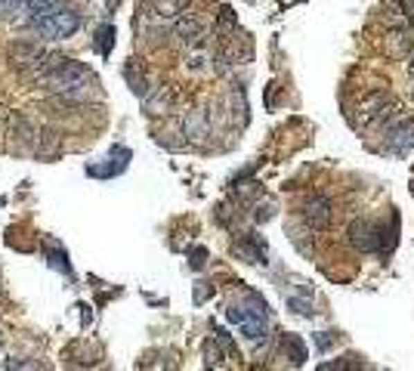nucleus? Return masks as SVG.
<instances>
[{
  "instance_id": "nucleus-1",
  "label": "nucleus",
  "mask_w": 414,
  "mask_h": 371,
  "mask_svg": "<svg viewBox=\"0 0 414 371\" xmlns=\"http://www.w3.org/2000/svg\"><path fill=\"white\" fill-rule=\"evenodd\" d=\"M87 78H90V71H87L81 62H71V59H65V62H59L53 71L41 75V84H44V90H50V93L78 96L81 87L87 84Z\"/></svg>"
},
{
  "instance_id": "nucleus-2",
  "label": "nucleus",
  "mask_w": 414,
  "mask_h": 371,
  "mask_svg": "<svg viewBox=\"0 0 414 371\" xmlns=\"http://www.w3.org/2000/svg\"><path fill=\"white\" fill-rule=\"evenodd\" d=\"M37 31L46 37V41H65V37H71L78 28H81V16H78L75 10H53L46 12L44 19H37Z\"/></svg>"
},
{
  "instance_id": "nucleus-3",
  "label": "nucleus",
  "mask_w": 414,
  "mask_h": 371,
  "mask_svg": "<svg viewBox=\"0 0 414 371\" xmlns=\"http://www.w3.org/2000/svg\"><path fill=\"white\" fill-rule=\"evenodd\" d=\"M226 319L232 325H238V331H242L248 341L260 343L269 337V325H266V313H260V309H248V307H229L226 309Z\"/></svg>"
},
{
  "instance_id": "nucleus-4",
  "label": "nucleus",
  "mask_w": 414,
  "mask_h": 371,
  "mask_svg": "<svg viewBox=\"0 0 414 371\" xmlns=\"http://www.w3.org/2000/svg\"><path fill=\"white\" fill-rule=\"evenodd\" d=\"M346 238H350V244L356 251H362V254H371V251L384 248V229H380L374 220H368V217H362V220H352L350 223V232H346Z\"/></svg>"
},
{
  "instance_id": "nucleus-5",
  "label": "nucleus",
  "mask_w": 414,
  "mask_h": 371,
  "mask_svg": "<svg viewBox=\"0 0 414 371\" xmlns=\"http://www.w3.org/2000/svg\"><path fill=\"white\" fill-rule=\"evenodd\" d=\"M331 217H334V208H331V201L325 195H316V198H309V201L303 204V220H306V226L309 229L325 232L331 226Z\"/></svg>"
},
{
  "instance_id": "nucleus-6",
  "label": "nucleus",
  "mask_w": 414,
  "mask_h": 371,
  "mask_svg": "<svg viewBox=\"0 0 414 371\" xmlns=\"http://www.w3.org/2000/svg\"><path fill=\"white\" fill-rule=\"evenodd\" d=\"M46 56L50 53L41 50V46H35V44H16L10 50V59L19 65V69H35V75L44 69V62H46Z\"/></svg>"
},
{
  "instance_id": "nucleus-7",
  "label": "nucleus",
  "mask_w": 414,
  "mask_h": 371,
  "mask_svg": "<svg viewBox=\"0 0 414 371\" xmlns=\"http://www.w3.org/2000/svg\"><path fill=\"white\" fill-rule=\"evenodd\" d=\"M386 145L393 152H411L414 149V121H399L386 130Z\"/></svg>"
},
{
  "instance_id": "nucleus-8",
  "label": "nucleus",
  "mask_w": 414,
  "mask_h": 371,
  "mask_svg": "<svg viewBox=\"0 0 414 371\" xmlns=\"http://www.w3.org/2000/svg\"><path fill=\"white\" fill-rule=\"evenodd\" d=\"M384 105H386V93L384 90H374V93H368V96H362L359 99V105H356V124H371L374 118L380 115Z\"/></svg>"
},
{
  "instance_id": "nucleus-9",
  "label": "nucleus",
  "mask_w": 414,
  "mask_h": 371,
  "mask_svg": "<svg viewBox=\"0 0 414 371\" xmlns=\"http://www.w3.org/2000/svg\"><path fill=\"white\" fill-rule=\"evenodd\" d=\"M173 35L179 37V44L183 46H198L201 44L204 28H201V22H198L195 16H179L177 22H173Z\"/></svg>"
},
{
  "instance_id": "nucleus-10",
  "label": "nucleus",
  "mask_w": 414,
  "mask_h": 371,
  "mask_svg": "<svg viewBox=\"0 0 414 371\" xmlns=\"http://www.w3.org/2000/svg\"><path fill=\"white\" fill-rule=\"evenodd\" d=\"M384 50H386V56H393V59L411 56V35L405 28L386 31V35H384Z\"/></svg>"
},
{
  "instance_id": "nucleus-11",
  "label": "nucleus",
  "mask_w": 414,
  "mask_h": 371,
  "mask_svg": "<svg viewBox=\"0 0 414 371\" xmlns=\"http://www.w3.org/2000/svg\"><path fill=\"white\" fill-rule=\"evenodd\" d=\"M235 254L238 257H244L248 263H266L263 257H266V244L263 242H257V238H248V242H238L235 244Z\"/></svg>"
},
{
  "instance_id": "nucleus-12",
  "label": "nucleus",
  "mask_w": 414,
  "mask_h": 371,
  "mask_svg": "<svg viewBox=\"0 0 414 371\" xmlns=\"http://www.w3.org/2000/svg\"><path fill=\"white\" fill-rule=\"evenodd\" d=\"M282 347H285V353H288V359L294 362V365H303V362H306V343L300 341L297 334H285Z\"/></svg>"
},
{
  "instance_id": "nucleus-13",
  "label": "nucleus",
  "mask_w": 414,
  "mask_h": 371,
  "mask_svg": "<svg viewBox=\"0 0 414 371\" xmlns=\"http://www.w3.org/2000/svg\"><path fill=\"white\" fill-rule=\"evenodd\" d=\"M59 6V0H25V12H28L31 22H37V19H44L46 12H53Z\"/></svg>"
},
{
  "instance_id": "nucleus-14",
  "label": "nucleus",
  "mask_w": 414,
  "mask_h": 371,
  "mask_svg": "<svg viewBox=\"0 0 414 371\" xmlns=\"http://www.w3.org/2000/svg\"><path fill=\"white\" fill-rule=\"evenodd\" d=\"M186 134H189L192 139H201V136H207V121H204V115L192 111V115L186 118Z\"/></svg>"
},
{
  "instance_id": "nucleus-15",
  "label": "nucleus",
  "mask_w": 414,
  "mask_h": 371,
  "mask_svg": "<svg viewBox=\"0 0 414 371\" xmlns=\"http://www.w3.org/2000/svg\"><path fill=\"white\" fill-rule=\"evenodd\" d=\"M111 46H115V28H111V25H102V28H99V35H96V50H99V56H109Z\"/></svg>"
},
{
  "instance_id": "nucleus-16",
  "label": "nucleus",
  "mask_w": 414,
  "mask_h": 371,
  "mask_svg": "<svg viewBox=\"0 0 414 371\" xmlns=\"http://www.w3.org/2000/svg\"><path fill=\"white\" fill-rule=\"evenodd\" d=\"M204 362L210 368H223L226 365V362H223V350H219L217 341H204Z\"/></svg>"
},
{
  "instance_id": "nucleus-17",
  "label": "nucleus",
  "mask_w": 414,
  "mask_h": 371,
  "mask_svg": "<svg viewBox=\"0 0 414 371\" xmlns=\"http://www.w3.org/2000/svg\"><path fill=\"white\" fill-rule=\"evenodd\" d=\"M288 307L294 309V313H300V316H312L309 300H297V297H288Z\"/></svg>"
},
{
  "instance_id": "nucleus-18",
  "label": "nucleus",
  "mask_w": 414,
  "mask_h": 371,
  "mask_svg": "<svg viewBox=\"0 0 414 371\" xmlns=\"http://www.w3.org/2000/svg\"><path fill=\"white\" fill-rule=\"evenodd\" d=\"M192 266H195V269H201L204 266V257H207V251L204 248H192Z\"/></svg>"
},
{
  "instance_id": "nucleus-19",
  "label": "nucleus",
  "mask_w": 414,
  "mask_h": 371,
  "mask_svg": "<svg viewBox=\"0 0 414 371\" xmlns=\"http://www.w3.org/2000/svg\"><path fill=\"white\" fill-rule=\"evenodd\" d=\"M316 343H318V350H328L331 343H334V337L328 334V331H318V334H316Z\"/></svg>"
},
{
  "instance_id": "nucleus-20",
  "label": "nucleus",
  "mask_w": 414,
  "mask_h": 371,
  "mask_svg": "<svg viewBox=\"0 0 414 371\" xmlns=\"http://www.w3.org/2000/svg\"><path fill=\"white\" fill-rule=\"evenodd\" d=\"M25 0H0V12H16Z\"/></svg>"
},
{
  "instance_id": "nucleus-21",
  "label": "nucleus",
  "mask_w": 414,
  "mask_h": 371,
  "mask_svg": "<svg viewBox=\"0 0 414 371\" xmlns=\"http://www.w3.org/2000/svg\"><path fill=\"white\" fill-rule=\"evenodd\" d=\"M408 71H411V75H414V59H411V62H408Z\"/></svg>"
},
{
  "instance_id": "nucleus-22",
  "label": "nucleus",
  "mask_w": 414,
  "mask_h": 371,
  "mask_svg": "<svg viewBox=\"0 0 414 371\" xmlns=\"http://www.w3.org/2000/svg\"><path fill=\"white\" fill-rule=\"evenodd\" d=\"M411 195H414V174H411Z\"/></svg>"
},
{
  "instance_id": "nucleus-23",
  "label": "nucleus",
  "mask_w": 414,
  "mask_h": 371,
  "mask_svg": "<svg viewBox=\"0 0 414 371\" xmlns=\"http://www.w3.org/2000/svg\"><path fill=\"white\" fill-rule=\"evenodd\" d=\"M411 96H414V93H411Z\"/></svg>"
},
{
  "instance_id": "nucleus-24",
  "label": "nucleus",
  "mask_w": 414,
  "mask_h": 371,
  "mask_svg": "<svg viewBox=\"0 0 414 371\" xmlns=\"http://www.w3.org/2000/svg\"><path fill=\"white\" fill-rule=\"evenodd\" d=\"M411 174H414V170H411Z\"/></svg>"
}]
</instances>
